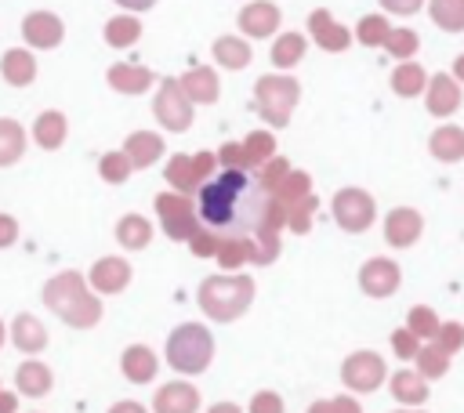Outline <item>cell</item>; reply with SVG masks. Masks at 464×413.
Listing matches in <instances>:
<instances>
[{"label": "cell", "mask_w": 464, "mask_h": 413, "mask_svg": "<svg viewBox=\"0 0 464 413\" xmlns=\"http://www.w3.org/2000/svg\"><path fill=\"white\" fill-rule=\"evenodd\" d=\"M199 221L218 235H243L265 214V192L246 170H221L199 188Z\"/></svg>", "instance_id": "1"}, {"label": "cell", "mask_w": 464, "mask_h": 413, "mask_svg": "<svg viewBox=\"0 0 464 413\" xmlns=\"http://www.w3.org/2000/svg\"><path fill=\"white\" fill-rule=\"evenodd\" d=\"M25 36L40 47H51V43L62 40V22L54 14H29L25 18Z\"/></svg>", "instance_id": "2"}, {"label": "cell", "mask_w": 464, "mask_h": 413, "mask_svg": "<svg viewBox=\"0 0 464 413\" xmlns=\"http://www.w3.org/2000/svg\"><path fill=\"white\" fill-rule=\"evenodd\" d=\"M344 377H348L355 388H373V380L381 377V362L359 355V359H352V362L344 366Z\"/></svg>", "instance_id": "3"}, {"label": "cell", "mask_w": 464, "mask_h": 413, "mask_svg": "<svg viewBox=\"0 0 464 413\" xmlns=\"http://www.w3.org/2000/svg\"><path fill=\"white\" fill-rule=\"evenodd\" d=\"M14 344L25 348V351H36V348L44 344V330L36 326L33 315H18V319H14Z\"/></svg>", "instance_id": "4"}, {"label": "cell", "mask_w": 464, "mask_h": 413, "mask_svg": "<svg viewBox=\"0 0 464 413\" xmlns=\"http://www.w3.org/2000/svg\"><path fill=\"white\" fill-rule=\"evenodd\" d=\"M22 156V130L11 120H0V163H11Z\"/></svg>", "instance_id": "5"}, {"label": "cell", "mask_w": 464, "mask_h": 413, "mask_svg": "<svg viewBox=\"0 0 464 413\" xmlns=\"http://www.w3.org/2000/svg\"><path fill=\"white\" fill-rule=\"evenodd\" d=\"M431 14H435L442 25L457 29V25H464V0H435V4H431Z\"/></svg>", "instance_id": "6"}, {"label": "cell", "mask_w": 464, "mask_h": 413, "mask_svg": "<svg viewBox=\"0 0 464 413\" xmlns=\"http://www.w3.org/2000/svg\"><path fill=\"white\" fill-rule=\"evenodd\" d=\"M4 76H7V80H18V83H25V80L33 76V65H29V58H25L22 51H7V54H4Z\"/></svg>", "instance_id": "7"}, {"label": "cell", "mask_w": 464, "mask_h": 413, "mask_svg": "<svg viewBox=\"0 0 464 413\" xmlns=\"http://www.w3.org/2000/svg\"><path fill=\"white\" fill-rule=\"evenodd\" d=\"M36 138H40V145H58V138H62V116L58 112H47V116H40V123H36Z\"/></svg>", "instance_id": "8"}, {"label": "cell", "mask_w": 464, "mask_h": 413, "mask_svg": "<svg viewBox=\"0 0 464 413\" xmlns=\"http://www.w3.org/2000/svg\"><path fill=\"white\" fill-rule=\"evenodd\" d=\"M22 388H25V391H47V370L25 366V370H22Z\"/></svg>", "instance_id": "9"}, {"label": "cell", "mask_w": 464, "mask_h": 413, "mask_svg": "<svg viewBox=\"0 0 464 413\" xmlns=\"http://www.w3.org/2000/svg\"><path fill=\"white\" fill-rule=\"evenodd\" d=\"M138 36V25L134 22H109V40L112 43H130Z\"/></svg>", "instance_id": "10"}, {"label": "cell", "mask_w": 464, "mask_h": 413, "mask_svg": "<svg viewBox=\"0 0 464 413\" xmlns=\"http://www.w3.org/2000/svg\"><path fill=\"white\" fill-rule=\"evenodd\" d=\"M11 235H14V225H11L7 217H0V246H4V243H11Z\"/></svg>", "instance_id": "11"}, {"label": "cell", "mask_w": 464, "mask_h": 413, "mask_svg": "<svg viewBox=\"0 0 464 413\" xmlns=\"http://www.w3.org/2000/svg\"><path fill=\"white\" fill-rule=\"evenodd\" d=\"M388 7H395V11H413L417 7V0H384Z\"/></svg>", "instance_id": "12"}, {"label": "cell", "mask_w": 464, "mask_h": 413, "mask_svg": "<svg viewBox=\"0 0 464 413\" xmlns=\"http://www.w3.org/2000/svg\"><path fill=\"white\" fill-rule=\"evenodd\" d=\"M116 4H123V7H134V11H141V7H152V0H116Z\"/></svg>", "instance_id": "13"}]
</instances>
